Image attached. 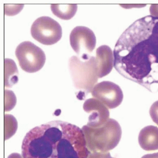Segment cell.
Instances as JSON below:
<instances>
[{"label":"cell","instance_id":"obj_18","mask_svg":"<svg viewBox=\"0 0 158 158\" xmlns=\"http://www.w3.org/2000/svg\"><path fill=\"white\" fill-rule=\"evenodd\" d=\"M141 158H158V152L146 154L143 156Z\"/></svg>","mask_w":158,"mask_h":158},{"label":"cell","instance_id":"obj_13","mask_svg":"<svg viewBox=\"0 0 158 158\" xmlns=\"http://www.w3.org/2000/svg\"><path fill=\"white\" fill-rule=\"evenodd\" d=\"M19 71L15 63L10 59L5 60V86L10 87L18 82Z\"/></svg>","mask_w":158,"mask_h":158},{"label":"cell","instance_id":"obj_7","mask_svg":"<svg viewBox=\"0 0 158 158\" xmlns=\"http://www.w3.org/2000/svg\"><path fill=\"white\" fill-rule=\"evenodd\" d=\"M91 94L109 109H114L120 106L123 99L121 88L110 81H103L97 84L93 89Z\"/></svg>","mask_w":158,"mask_h":158},{"label":"cell","instance_id":"obj_14","mask_svg":"<svg viewBox=\"0 0 158 158\" xmlns=\"http://www.w3.org/2000/svg\"><path fill=\"white\" fill-rule=\"evenodd\" d=\"M17 129V122L10 114L5 115V139H8L14 135Z\"/></svg>","mask_w":158,"mask_h":158},{"label":"cell","instance_id":"obj_5","mask_svg":"<svg viewBox=\"0 0 158 158\" xmlns=\"http://www.w3.org/2000/svg\"><path fill=\"white\" fill-rule=\"evenodd\" d=\"M15 55L21 69L27 73L39 71L46 61L44 51L30 41L20 43L16 48Z\"/></svg>","mask_w":158,"mask_h":158},{"label":"cell","instance_id":"obj_8","mask_svg":"<svg viewBox=\"0 0 158 158\" xmlns=\"http://www.w3.org/2000/svg\"><path fill=\"white\" fill-rule=\"evenodd\" d=\"M70 45L79 56L89 55L96 47V38L93 31L84 26H77L70 35Z\"/></svg>","mask_w":158,"mask_h":158},{"label":"cell","instance_id":"obj_2","mask_svg":"<svg viewBox=\"0 0 158 158\" xmlns=\"http://www.w3.org/2000/svg\"><path fill=\"white\" fill-rule=\"evenodd\" d=\"M90 153L82 130L60 120L34 127L22 144L23 158H88Z\"/></svg>","mask_w":158,"mask_h":158},{"label":"cell","instance_id":"obj_19","mask_svg":"<svg viewBox=\"0 0 158 158\" xmlns=\"http://www.w3.org/2000/svg\"><path fill=\"white\" fill-rule=\"evenodd\" d=\"M8 158H23V156H22L20 154L18 153H12L11 154Z\"/></svg>","mask_w":158,"mask_h":158},{"label":"cell","instance_id":"obj_1","mask_svg":"<svg viewBox=\"0 0 158 158\" xmlns=\"http://www.w3.org/2000/svg\"><path fill=\"white\" fill-rule=\"evenodd\" d=\"M114 67L122 76L146 88L158 90V18L138 19L117 41Z\"/></svg>","mask_w":158,"mask_h":158},{"label":"cell","instance_id":"obj_17","mask_svg":"<svg viewBox=\"0 0 158 158\" xmlns=\"http://www.w3.org/2000/svg\"><path fill=\"white\" fill-rule=\"evenodd\" d=\"M151 15L158 18V5H152L150 7Z\"/></svg>","mask_w":158,"mask_h":158},{"label":"cell","instance_id":"obj_11","mask_svg":"<svg viewBox=\"0 0 158 158\" xmlns=\"http://www.w3.org/2000/svg\"><path fill=\"white\" fill-rule=\"evenodd\" d=\"M139 143L145 151L158 150V128L152 125L143 128L139 135Z\"/></svg>","mask_w":158,"mask_h":158},{"label":"cell","instance_id":"obj_4","mask_svg":"<svg viewBox=\"0 0 158 158\" xmlns=\"http://www.w3.org/2000/svg\"><path fill=\"white\" fill-rule=\"evenodd\" d=\"M82 130L90 152H109L117 146L122 134L119 123L112 118L100 127L84 125Z\"/></svg>","mask_w":158,"mask_h":158},{"label":"cell","instance_id":"obj_12","mask_svg":"<svg viewBox=\"0 0 158 158\" xmlns=\"http://www.w3.org/2000/svg\"><path fill=\"white\" fill-rule=\"evenodd\" d=\"M51 9L53 14L59 19L67 20L72 19L75 15L77 10V5L75 4H52L51 5Z\"/></svg>","mask_w":158,"mask_h":158},{"label":"cell","instance_id":"obj_16","mask_svg":"<svg viewBox=\"0 0 158 158\" xmlns=\"http://www.w3.org/2000/svg\"><path fill=\"white\" fill-rule=\"evenodd\" d=\"M88 158H114L111 156L109 152H90L88 156Z\"/></svg>","mask_w":158,"mask_h":158},{"label":"cell","instance_id":"obj_9","mask_svg":"<svg viewBox=\"0 0 158 158\" xmlns=\"http://www.w3.org/2000/svg\"><path fill=\"white\" fill-rule=\"evenodd\" d=\"M83 108L86 113H90L87 125L90 127H100L110 119L108 108L95 98L87 99L84 104Z\"/></svg>","mask_w":158,"mask_h":158},{"label":"cell","instance_id":"obj_3","mask_svg":"<svg viewBox=\"0 0 158 158\" xmlns=\"http://www.w3.org/2000/svg\"><path fill=\"white\" fill-rule=\"evenodd\" d=\"M69 67L72 81L78 92L77 97L83 100L91 93L98 81L96 57L89 55L73 56L69 60Z\"/></svg>","mask_w":158,"mask_h":158},{"label":"cell","instance_id":"obj_6","mask_svg":"<svg viewBox=\"0 0 158 158\" xmlns=\"http://www.w3.org/2000/svg\"><path fill=\"white\" fill-rule=\"evenodd\" d=\"M32 37L44 45H52L58 42L62 37L61 25L49 17H41L33 23L31 29Z\"/></svg>","mask_w":158,"mask_h":158},{"label":"cell","instance_id":"obj_10","mask_svg":"<svg viewBox=\"0 0 158 158\" xmlns=\"http://www.w3.org/2000/svg\"><path fill=\"white\" fill-rule=\"evenodd\" d=\"M96 59L99 78L108 75L114 67V55L112 49L106 45L99 47L96 49Z\"/></svg>","mask_w":158,"mask_h":158},{"label":"cell","instance_id":"obj_15","mask_svg":"<svg viewBox=\"0 0 158 158\" xmlns=\"http://www.w3.org/2000/svg\"><path fill=\"white\" fill-rule=\"evenodd\" d=\"M149 113L152 121L158 125V101L153 103L151 107Z\"/></svg>","mask_w":158,"mask_h":158}]
</instances>
